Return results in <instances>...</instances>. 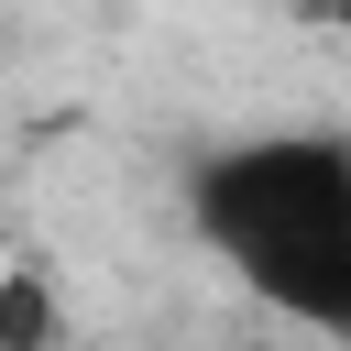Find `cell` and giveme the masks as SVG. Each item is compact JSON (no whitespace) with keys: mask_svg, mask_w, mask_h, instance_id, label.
I'll list each match as a JSON object with an SVG mask.
<instances>
[{"mask_svg":"<svg viewBox=\"0 0 351 351\" xmlns=\"http://www.w3.org/2000/svg\"><path fill=\"white\" fill-rule=\"evenodd\" d=\"M176 197L197 252L241 296H263L285 329L351 340V132H230L186 165Z\"/></svg>","mask_w":351,"mask_h":351,"instance_id":"1","label":"cell"},{"mask_svg":"<svg viewBox=\"0 0 351 351\" xmlns=\"http://www.w3.org/2000/svg\"><path fill=\"white\" fill-rule=\"evenodd\" d=\"M0 340H66V307H55L44 263H11L0 274Z\"/></svg>","mask_w":351,"mask_h":351,"instance_id":"2","label":"cell"},{"mask_svg":"<svg viewBox=\"0 0 351 351\" xmlns=\"http://www.w3.org/2000/svg\"><path fill=\"white\" fill-rule=\"evenodd\" d=\"M318 22H329V33H351V0H318Z\"/></svg>","mask_w":351,"mask_h":351,"instance_id":"3","label":"cell"}]
</instances>
